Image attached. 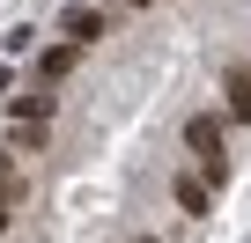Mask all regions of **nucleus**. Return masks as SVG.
I'll use <instances>...</instances> for the list:
<instances>
[{"mask_svg":"<svg viewBox=\"0 0 251 243\" xmlns=\"http://www.w3.org/2000/svg\"><path fill=\"white\" fill-rule=\"evenodd\" d=\"M185 148H192V162H200L207 184L229 177V148H222V126H214V118H185Z\"/></svg>","mask_w":251,"mask_h":243,"instance_id":"nucleus-1","label":"nucleus"},{"mask_svg":"<svg viewBox=\"0 0 251 243\" xmlns=\"http://www.w3.org/2000/svg\"><path fill=\"white\" fill-rule=\"evenodd\" d=\"M59 37H67V44H96V37H103V8H67V15H59Z\"/></svg>","mask_w":251,"mask_h":243,"instance_id":"nucleus-2","label":"nucleus"},{"mask_svg":"<svg viewBox=\"0 0 251 243\" xmlns=\"http://www.w3.org/2000/svg\"><path fill=\"white\" fill-rule=\"evenodd\" d=\"M177 206H185V214H207V206H214V184H207V177H177Z\"/></svg>","mask_w":251,"mask_h":243,"instance_id":"nucleus-3","label":"nucleus"},{"mask_svg":"<svg viewBox=\"0 0 251 243\" xmlns=\"http://www.w3.org/2000/svg\"><path fill=\"white\" fill-rule=\"evenodd\" d=\"M15 118H23V126H45V118H52V88H37V96H23V103H8Z\"/></svg>","mask_w":251,"mask_h":243,"instance_id":"nucleus-4","label":"nucleus"},{"mask_svg":"<svg viewBox=\"0 0 251 243\" xmlns=\"http://www.w3.org/2000/svg\"><path fill=\"white\" fill-rule=\"evenodd\" d=\"M67 74H74V52H67V44L37 59V81H45V88H52V81H67Z\"/></svg>","mask_w":251,"mask_h":243,"instance_id":"nucleus-5","label":"nucleus"},{"mask_svg":"<svg viewBox=\"0 0 251 243\" xmlns=\"http://www.w3.org/2000/svg\"><path fill=\"white\" fill-rule=\"evenodd\" d=\"M229 103H236V118H251V81H244V74L229 81Z\"/></svg>","mask_w":251,"mask_h":243,"instance_id":"nucleus-6","label":"nucleus"},{"mask_svg":"<svg viewBox=\"0 0 251 243\" xmlns=\"http://www.w3.org/2000/svg\"><path fill=\"white\" fill-rule=\"evenodd\" d=\"M8 88H15V66H0V96H8Z\"/></svg>","mask_w":251,"mask_h":243,"instance_id":"nucleus-7","label":"nucleus"},{"mask_svg":"<svg viewBox=\"0 0 251 243\" xmlns=\"http://www.w3.org/2000/svg\"><path fill=\"white\" fill-rule=\"evenodd\" d=\"M0 236H8V199H0Z\"/></svg>","mask_w":251,"mask_h":243,"instance_id":"nucleus-8","label":"nucleus"},{"mask_svg":"<svg viewBox=\"0 0 251 243\" xmlns=\"http://www.w3.org/2000/svg\"><path fill=\"white\" fill-rule=\"evenodd\" d=\"M126 8H148V0H126Z\"/></svg>","mask_w":251,"mask_h":243,"instance_id":"nucleus-9","label":"nucleus"},{"mask_svg":"<svg viewBox=\"0 0 251 243\" xmlns=\"http://www.w3.org/2000/svg\"><path fill=\"white\" fill-rule=\"evenodd\" d=\"M0 177H8V155H0Z\"/></svg>","mask_w":251,"mask_h":243,"instance_id":"nucleus-10","label":"nucleus"},{"mask_svg":"<svg viewBox=\"0 0 251 243\" xmlns=\"http://www.w3.org/2000/svg\"><path fill=\"white\" fill-rule=\"evenodd\" d=\"M141 243H148V236H141Z\"/></svg>","mask_w":251,"mask_h":243,"instance_id":"nucleus-11","label":"nucleus"}]
</instances>
